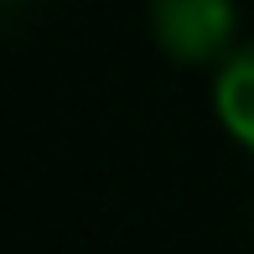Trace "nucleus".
Returning <instances> with one entry per match:
<instances>
[{"mask_svg": "<svg viewBox=\"0 0 254 254\" xmlns=\"http://www.w3.org/2000/svg\"><path fill=\"white\" fill-rule=\"evenodd\" d=\"M151 37L177 63H223L239 47L234 0H151Z\"/></svg>", "mask_w": 254, "mask_h": 254, "instance_id": "f257e3e1", "label": "nucleus"}, {"mask_svg": "<svg viewBox=\"0 0 254 254\" xmlns=\"http://www.w3.org/2000/svg\"><path fill=\"white\" fill-rule=\"evenodd\" d=\"M213 109H218V125L228 130V140L254 156V42H239L218 63Z\"/></svg>", "mask_w": 254, "mask_h": 254, "instance_id": "f03ea898", "label": "nucleus"}]
</instances>
